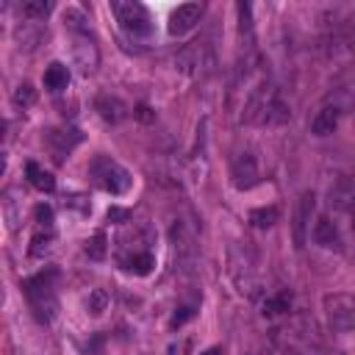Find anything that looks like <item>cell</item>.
<instances>
[{"mask_svg": "<svg viewBox=\"0 0 355 355\" xmlns=\"http://www.w3.org/2000/svg\"><path fill=\"white\" fill-rule=\"evenodd\" d=\"M244 111H247L244 119L255 122V125H283V122L291 119V105L283 97V92L275 89V86H266V83H261L250 94Z\"/></svg>", "mask_w": 355, "mask_h": 355, "instance_id": "6da1fadb", "label": "cell"}, {"mask_svg": "<svg viewBox=\"0 0 355 355\" xmlns=\"http://www.w3.org/2000/svg\"><path fill=\"white\" fill-rule=\"evenodd\" d=\"M55 277H58V272L55 269H47V272H39V275H33V277H28L22 283L33 316L39 322H44V324L53 322L55 313H58V300H55V291H53V280Z\"/></svg>", "mask_w": 355, "mask_h": 355, "instance_id": "7a4b0ae2", "label": "cell"}, {"mask_svg": "<svg viewBox=\"0 0 355 355\" xmlns=\"http://www.w3.org/2000/svg\"><path fill=\"white\" fill-rule=\"evenodd\" d=\"M89 178L94 180L97 189H103L108 194H125L130 189V183H133L130 172L122 164H116L114 158H108V155H97L89 164Z\"/></svg>", "mask_w": 355, "mask_h": 355, "instance_id": "3957f363", "label": "cell"}, {"mask_svg": "<svg viewBox=\"0 0 355 355\" xmlns=\"http://www.w3.org/2000/svg\"><path fill=\"white\" fill-rule=\"evenodd\" d=\"M111 11L116 14V22H119V28L128 33V36H133V39H144V36H150L153 33V17H150V11H147V6H141V3H111Z\"/></svg>", "mask_w": 355, "mask_h": 355, "instance_id": "277c9868", "label": "cell"}, {"mask_svg": "<svg viewBox=\"0 0 355 355\" xmlns=\"http://www.w3.org/2000/svg\"><path fill=\"white\" fill-rule=\"evenodd\" d=\"M322 305H324V316H327L330 330H336V333L355 330V294L336 291V294H327L322 300Z\"/></svg>", "mask_w": 355, "mask_h": 355, "instance_id": "5b68a950", "label": "cell"}, {"mask_svg": "<svg viewBox=\"0 0 355 355\" xmlns=\"http://www.w3.org/2000/svg\"><path fill=\"white\" fill-rule=\"evenodd\" d=\"M230 178H233V186L239 191H250L258 180H261V172H258V161L250 150H241L233 155L230 161Z\"/></svg>", "mask_w": 355, "mask_h": 355, "instance_id": "8992f818", "label": "cell"}, {"mask_svg": "<svg viewBox=\"0 0 355 355\" xmlns=\"http://www.w3.org/2000/svg\"><path fill=\"white\" fill-rule=\"evenodd\" d=\"M327 205L338 214H355V175H338L330 183Z\"/></svg>", "mask_w": 355, "mask_h": 355, "instance_id": "52a82bcc", "label": "cell"}, {"mask_svg": "<svg viewBox=\"0 0 355 355\" xmlns=\"http://www.w3.org/2000/svg\"><path fill=\"white\" fill-rule=\"evenodd\" d=\"M316 211V194L313 191H302L297 208H294V247L302 250L308 236H311V216Z\"/></svg>", "mask_w": 355, "mask_h": 355, "instance_id": "ba28073f", "label": "cell"}, {"mask_svg": "<svg viewBox=\"0 0 355 355\" xmlns=\"http://www.w3.org/2000/svg\"><path fill=\"white\" fill-rule=\"evenodd\" d=\"M200 17H202V3H183V6H178V8L169 14L166 31H169L172 36H183V33H189V31L200 22Z\"/></svg>", "mask_w": 355, "mask_h": 355, "instance_id": "9c48e42d", "label": "cell"}, {"mask_svg": "<svg viewBox=\"0 0 355 355\" xmlns=\"http://www.w3.org/2000/svg\"><path fill=\"white\" fill-rule=\"evenodd\" d=\"M311 236H313V241H316L319 247H324V250H336V252H341V250H344V241H341L338 225H336L330 216H319V219H316V225H313V230H311Z\"/></svg>", "mask_w": 355, "mask_h": 355, "instance_id": "30bf717a", "label": "cell"}, {"mask_svg": "<svg viewBox=\"0 0 355 355\" xmlns=\"http://www.w3.org/2000/svg\"><path fill=\"white\" fill-rule=\"evenodd\" d=\"M341 105L338 103H324L319 111H316V116L311 119V133L313 136H330L336 128H338V122H341Z\"/></svg>", "mask_w": 355, "mask_h": 355, "instance_id": "8fae6325", "label": "cell"}, {"mask_svg": "<svg viewBox=\"0 0 355 355\" xmlns=\"http://www.w3.org/2000/svg\"><path fill=\"white\" fill-rule=\"evenodd\" d=\"M44 144L50 147L53 158L55 161H64V155H69V150L80 141V133L78 130H44Z\"/></svg>", "mask_w": 355, "mask_h": 355, "instance_id": "7c38bea8", "label": "cell"}, {"mask_svg": "<svg viewBox=\"0 0 355 355\" xmlns=\"http://www.w3.org/2000/svg\"><path fill=\"white\" fill-rule=\"evenodd\" d=\"M94 108L100 111V116H103L105 122H114V125L128 116V105H125L119 97H111V94H100V97L94 100Z\"/></svg>", "mask_w": 355, "mask_h": 355, "instance_id": "4fadbf2b", "label": "cell"}, {"mask_svg": "<svg viewBox=\"0 0 355 355\" xmlns=\"http://www.w3.org/2000/svg\"><path fill=\"white\" fill-rule=\"evenodd\" d=\"M44 31H42V22H33V19H25L22 25L14 28V39L22 50H33L39 42H42Z\"/></svg>", "mask_w": 355, "mask_h": 355, "instance_id": "5bb4252c", "label": "cell"}, {"mask_svg": "<svg viewBox=\"0 0 355 355\" xmlns=\"http://www.w3.org/2000/svg\"><path fill=\"white\" fill-rule=\"evenodd\" d=\"M75 61H78V67L83 72H92L97 67V61H100L94 42H89L86 36H78V42H75Z\"/></svg>", "mask_w": 355, "mask_h": 355, "instance_id": "9a60e30c", "label": "cell"}, {"mask_svg": "<svg viewBox=\"0 0 355 355\" xmlns=\"http://www.w3.org/2000/svg\"><path fill=\"white\" fill-rule=\"evenodd\" d=\"M44 86H47L50 92H64V89L69 86V69H67V64L53 61V64L44 69Z\"/></svg>", "mask_w": 355, "mask_h": 355, "instance_id": "2e32d148", "label": "cell"}, {"mask_svg": "<svg viewBox=\"0 0 355 355\" xmlns=\"http://www.w3.org/2000/svg\"><path fill=\"white\" fill-rule=\"evenodd\" d=\"M122 263H125V269L133 272V275H147V272L155 266V258H153L150 250H133V255H125Z\"/></svg>", "mask_w": 355, "mask_h": 355, "instance_id": "e0dca14e", "label": "cell"}, {"mask_svg": "<svg viewBox=\"0 0 355 355\" xmlns=\"http://www.w3.org/2000/svg\"><path fill=\"white\" fill-rule=\"evenodd\" d=\"M25 175H28V183H31L33 189H39V191H53V189H55V178H53L50 172H44V169H42L39 164H33V161H28Z\"/></svg>", "mask_w": 355, "mask_h": 355, "instance_id": "ac0fdd59", "label": "cell"}, {"mask_svg": "<svg viewBox=\"0 0 355 355\" xmlns=\"http://www.w3.org/2000/svg\"><path fill=\"white\" fill-rule=\"evenodd\" d=\"M50 11H53V3L50 0H28V3L19 6V14L25 19H33V22H42Z\"/></svg>", "mask_w": 355, "mask_h": 355, "instance_id": "d6986e66", "label": "cell"}, {"mask_svg": "<svg viewBox=\"0 0 355 355\" xmlns=\"http://www.w3.org/2000/svg\"><path fill=\"white\" fill-rule=\"evenodd\" d=\"M277 222V208L275 205H266V208H252L250 211V225L258 227V230H266Z\"/></svg>", "mask_w": 355, "mask_h": 355, "instance_id": "ffe728a7", "label": "cell"}, {"mask_svg": "<svg viewBox=\"0 0 355 355\" xmlns=\"http://www.w3.org/2000/svg\"><path fill=\"white\" fill-rule=\"evenodd\" d=\"M50 250H53V230H39L31 239V255L33 258H44Z\"/></svg>", "mask_w": 355, "mask_h": 355, "instance_id": "44dd1931", "label": "cell"}, {"mask_svg": "<svg viewBox=\"0 0 355 355\" xmlns=\"http://www.w3.org/2000/svg\"><path fill=\"white\" fill-rule=\"evenodd\" d=\"M89 19L83 17V11H78V8H67L64 11V25L69 28V31H75L78 36H86L89 33V25H86Z\"/></svg>", "mask_w": 355, "mask_h": 355, "instance_id": "7402d4cb", "label": "cell"}, {"mask_svg": "<svg viewBox=\"0 0 355 355\" xmlns=\"http://www.w3.org/2000/svg\"><path fill=\"white\" fill-rule=\"evenodd\" d=\"M288 308H291V294L280 291L277 297H269V300L263 302V316H275V313H283V311H288Z\"/></svg>", "mask_w": 355, "mask_h": 355, "instance_id": "603a6c76", "label": "cell"}, {"mask_svg": "<svg viewBox=\"0 0 355 355\" xmlns=\"http://www.w3.org/2000/svg\"><path fill=\"white\" fill-rule=\"evenodd\" d=\"M14 103L22 105V108L33 105V103H36V92H33V86H31V83H19L17 92H14Z\"/></svg>", "mask_w": 355, "mask_h": 355, "instance_id": "cb8c5ba5", "label": "cell"}, {"mask_svg": "<svg viewBox=\"0 0 355 355\" xmlns=\"http://www.w3.org/2000/svg\"><path fill=\"white\" fill-rule=\"evenodd\" d=\"M86 252H89V258H105V236L103 233H97V236H92L89 241H86Z\"/></svg>", "mask_w": 355, "mask_h": 355, "instance_id": "d4e9b609", "label": "cell"}, {"mask_svg": "<svg viewBox=\"0 0 355 355\" xmlns=\"http://www.w3.org/2000/svg\"><path fill=\"white\" fill-rule=\"evenodd\" d=\"M236 8H239V31L241 33H252V19H250L252 8H250V3H239Z\"/></svg>", "mask_w": 355, "mask_h": 355, "instance_id": "484cf974", "label": "cell"}, {"mask_svg": "<svg viewBox=\"0 0 355 355\" xmlns=\"http://www.w3.org/2000/svg\"><path fill=\"white\" fill-rule=\"evenodd\" d=\"M36 222H39V227H44V230H50L53 227V208L50 205H36Z\"/></svg>", "mask_w": 355, "mask_h": 355, "instance_id": "4316f807", "label": "cell"}, {"mask_svg": "<svg viewBox=\"0 0 355 355\" xmlns=\"http://www.w3.org/2000/svg\"><path fill=\"white\" fill-rule=\"evenodd\" d=\"M89 311H92L94 316L105 311V294H103V291H92V300H89Z\"/></svg>", "mask_w": 355, "mask_h": 355, "instance_id": "83f0119b", "label": "cell"}, {"mask_svg": "<svg viewBox=\"0 0 355 355\" xmlns=\"http://www.w3.org/2000/svg\"><path fill=\"white\" fill-rule=\"evenodd\" d=\"M194 316V308L191 305H183V308H178V313L172 316V327H180L186 319H191Z\"/></svg>", "mask_w": 355, "mask_h": 355, "instance_id": "f1b7e54d", "label": "cell"}, {"mask_svg": "<svg viewBox=\"0 0 355 355\" xmlns=\"http://www.w3.org/2000/svg\"><path fill=\"white\" fill-rule=\"evenodd\" d=\"M128 216H130V214L122 211V208H111V211H108V222H125Z\"/></svg>", "mask_w": 355, "mask_h": 355, "instance_id": "f546056e", "label": "cell"}, {"mask_svg": "<svg viewBox=\"0 0 355 355\" xmlns=\"http://www.w3.org/2000/svg\"><path fill=\"white\" fill-rule=\"evenodd\" d=\"M136 116H141V119H150L153 114H150V108H147V105H139V108H136Z\"/></svg>", "mask_w": 355, "mask_h": 355, "instance_id": "4dcf8cb0", "label": "cell"}, {"mask_svg": "<svg viewBox=\"0 0 355 355\" xmlns=\"http://www.w3.org/2000/svg\"><path fill=\"white\" fill-rule=\"evenodd\" d=\"M202 355H222V349H219V347H211V349H205Z\"/></svg>", "mask_w": 355, "mask_h": 355, "instance_id": "1f68e13d", "label": "cell"}, {"mask_svg": "<svg viewBox=\"0 0 355 355\" xmlns=\"http://www.w3.org/2000/svg\"><path fill=\"white\" fill-rule=\"evenodd\" d=\"M288 355H300V352H288Z\"/></svg>", "mask_w": 355, "mask_h": 355, "instance_id": "d6a6232c", "label": "cell"}]
</instances>
